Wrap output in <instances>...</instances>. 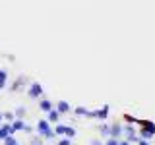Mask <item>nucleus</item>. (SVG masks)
Listing matches in <instances>:
<instances>
[{
	"label": "nucleus",
	"instance_id": "nucleus-26",
	"mask_svg": "<svg viewBox=\"0 0 155 145\" xmlns=\"http://www.w3.org/2000/svg\"><path fill=\"white\" fill-rule=\"evenodd\" d=\"M118 145H130V141H120Z\"/></svg>",
	"mask_w": 155,
	"mask_h": 145
},
{
	"label": "nucleus",
	"instance_id": "nucleus-23",
	"mask_svg": "<svg viewBox=\"0 0 155 145\" xmlns=\"http://www.w3.org/2000/svg\"><path fill=\"white\" fill-rule=\"evenodd\" d=\"M138 141H140V145H149L147 139H140V137H138Z\"/></svg>",
	"mask_w": 155,
	"mask_h": 145
},
{
	"label": "nucleus",
	"instance_id": "nucleus-4",
	"mask_svg": "<svg viewBox=\"0 0 155 145\" xmlns=\"http://www.w3.org/2000/svg\"><path fill=\"white\" fill-rule=\"evenodd\" d=\"M12 134H14V130H12L10 124H0V139H6L8 135H12Z\"/></svg>",
	"mask_w": 155,
	"mask_h": 145
},
{
	"label": "nucleus",
	"instance_id": "nucleus-3",
	"mask_svg": "<svg viewBox=\"0 0 155 145\" xmlns=\"http://www.w3.org/2000/svg\"><path fill=\"white\" fill-rule=\"evenodd\" d=\"M27 95L31 97V99H41V95H43V85L37 83V81H33V83L29 85V89H27Z\"/></svg>",
	"mask_w": 155,
	"mask_h": 145
},
{
	"label": "nucleus",
	"instance_id": "nucleus-22",
	"mask_svg": "<svg viewBox=\"0 0 155 145\" xmlns=\"http://www.w3.org/2000/svg\"><path fill=\"white\" fill-rule=\"evenodd\" d=\"M124 120H128V122H138V120H136L134 116H130V114H126V116H124Z\"/></svg>",
	"mask_w": 155,
	"mask_h": 145
},
{
	"label": "nucleus",
	"instance_id": "nucleus-10",
	"mask_svg": "<svg viewBox=\"0 0 155 145\" xmlns=\"http://www.w3.org/2000/svg\"><path fill=\"white\" fill-rule=\"evenodd\" d=\"M10 126H12V130H14V132H19V130H25V122H23L21 118H16V120H14V122L10 124Z\"/></svg>",
	"mask_w": 155,
	"mask_h": 145
},
{
	"label": "nucleus",
	"instance_id": "nucleus-9",
	"mask_svg": "<svg viewBox=\"0 0 155 145\" xmlns=\"http://www.w3.org/2000/svg\"><path fill=\"white\" fill-rule=\"evenodd\" d=\"M47 114H48V118H47V120H48V122H51V124H56V122H58V118H60V112H58L56 108L48 110Z\"/></svg>",
	"mask_w": 155,
	"mask_h": 145
},
{
	"label": "nucleus",
	"instance_id": "nucleus-28",
	"mask_svg": "<svg viewBox=\"0 0 155 145\" xmlns=\"http://www.w3.org/2000/svg\"><path fill=\"white\" fill-rule=\"evenodd\" d=\"M16 145H18V143H16Z\"/></svg>",
	"mask_w": 155,
	"mask_h": 145
},
{
	"label": "nucleus",
	"instance_id": "nucleus-5",
	"mask_svg": "<svg viewBox=\"0 0 155 145\" xmlns=\"http://www.w3.org/2000/svg\"><path fill=\"white\" fill-rule=\"evenodd\" d=\"M122 132L126 134V141H138V137H136V134H134V126H124V130Z\"/></svg>",
	"mask_w": 155,
	"mask_h": 145
},
{
	"label": "nucleus",
	"instance_id": "nucleus-19",
	"mask_svg": "<svg viewBox=\"0 0 155 145\" xmlns=\"http://www.w3.org/2000/svg\"><path fill=\"white\" fill-rule=\"evenodd\" d=\"M14 114H16L18 118H23V114H25V108H23V106H19V108H18V110H16Z\"/></svg>",
	"mask_w": 155,
	"mask_h": 145
},
{
	"label": "nucleus",
	"instance_id": "nucleus-13",
	"mask_svg": "<svg viewBox=\"0 0 155 145\" xmlns=\"http://www.w3.org/2000/svg\"><path fill=\"white\" fill-rule=\"evenodd\" d=\"M23 83H27V77H23V76H21V77H18V81L12 85V91H18V89H19V87H21Z\"/></svg>",
	"mask_w": 155,
	"mask_h": 145
},
{
	"label": "nucleus",
	"instance_id": "nucleus-15",
	"mask_svg": "<svg viewBox=\"0 0 155 145\" xmlns=\"http://www.w3.org/2000/svg\"><path fill=\"white\" fill-rule=\"evenodd\" d=\"M76 114H80V116H89V110L87 108H84V106H78V108L74 110Z\"/></svg>",
	"mask_w": 155,
	"mask_h": 145
},
{
	"label": "nucleus",
	"instance_id": "nucleus-25",
	"mask_svg": "<svg viewBox=\"0 0 155 145\" xmlns=\"http://www.w3.org/2000/svg\"><path fill=\"white\" fill-rule=\"evenodd\" d=\"M91 145H103L101 141H97V139H93V141H91Z\"/></svg>",
	"mask_w": 155,
	"mask_h": 145
},
{
	"label": "nucleus",
	"instance_id": "nucleus-6",
	"mask_svg": "<svg viewBox=\"0 0 155 145\" xmlns=\"http://www.w3.org/2000/svg\"><path fill=\"white\" fill-rule=\"evenodd\" d=\"M120 134H122V126L120 124H113L109 128V137H118Z\"/></svg>",
	"mask_w": 155,
	"mask_h": 145
},
{
	"label": "nucleus",
	"instance_id": "nucleus-12",
	"mask_svg": "<svg viewBox=\"0 0 155 145\" xmlns=\"http://www.w3.org/2000/svg\"><path fill=\"white\" fill-rule=\"evenodd\" d=\"M6 83H8V72L6 70H0V91L6 87Z\"/></svg>",
	"mask_w": 155,
	"mask_h": 145
},
{
	"label": "nucleus",
	"instance_id": "nucleus-16",
	"mask_svg": "<svg viewBox=\"0 0 155 145\" xmlns=\"http://www.w3.org/2000/svg\"><path fill=\"white\" fill-rule=\"evenodd\" d=\"M99 132L105 135V137H109V126L107 124H103V126H99Z\"/></svg>",
	"mask_w": 155,
	"mask_h": 145
},
{
	"label": "nucleus",
	"instance_id": "nucleus-8",
	"mask_svg": "<svg viewBox=\"0 0 155 145\" xmlns=\"http://www.w3.org/2000/svg\"><path fill=\"white\" fill-rule=\"evenodd\" d=\"M39 108H41L43 112H48V110H52L54 106H52V103H51V101H47V99H41V101H39Z\"/></svg>",
	"mask_w": 155,
	"mask_h": 145
},
{
	"label": "nucleus",
	"instance_id": "nucleus-27",
	"mask_svg": "<svg viewBox=\"0 0 155 145\" xmlns=\"http://www.w3.org/2000/svg\"><path fill=\"white\" fill-rule=\"evenodd\" d=\"M2 120H4V118H2V114H0V124H2Z\"/></svg>",
	"mask_w": 155,
	"mask_h": 145
},
{
	"label": "nucleus",
	"instance_id": "nucleus-20",
	"mask_svg": "<svg viewBox=\"0 0 155 145\" xmlns=\"http://www.w3.org/2000/svg\"><path fill=\"white\" fill-rule=\"evenodd\" d=\"M4 143H6V145H16V139H14L12 135H8V137L4 139Z\"/></svg>",
	"mask_w": 155,
	"mask_h": 145
},
{
	"label": "nucleus",
	"instance_id": "nucleus-2",
	"mask_svg": "<svg viewBox=\"0 0 155 145\" xmlns=\"http://www.w3.org/2000/svg\"><path fill=\"white\" fill-rule=\"evenodd\" d=\"M37 132L41 134V137H47V139L54 137V132L51 130V122H48V120H39L37 122Z\"/></svg>",
	"mask_w": 155,
	"mask_h": 145
},
{
	"label": "nucleus",
	"instance_id": "nucleus-21",
	"mask_svg": "<svg viewBox=\"0 0 155 145\" xmlns=\"http://www.w3.org/2000/svg\"><path fill=\"white\" fill-rule=\"evenodd\" d=\"M58 145H72V139H70V137H66V139H60V141H58Z\"/></svg>",
	"mask_w": 155,
	"mask_h": 145
},
{
	"label": "nucleus",
	"instance_id": "nucleus-17",
	"mask_svg": "<svg viewBox=\"0 0 155 145\" xmlns=\"http://www.w3.org/2000/svg\"><path fill=\"white\" fill-rule=\"evenodd\" d=\"M2 118H6V120H10V122H14V120H16V114H14V112H6V114H2Z\"/></svg>",
	"mask_w": 155,
	"mask_h": 145
},
{
	"label": "nucleus",
	"instance_id": "nucleus-18",
	"mask_svg": "<svg viewBox=\"0 0 155 145\" xmlns=\"http://www.w3.org/2000/svg\"><path fill=\"white\" fill-rule=\"evenodd\" d=\"M118 143H120V141H118L116 137H109V139L105 141V145H118Z\"/></svg>",
	"mask_w": 155,
	"mask_h": 145
},
{
	"label": "nucleus",
	"instance_id": "nucleus-14",
	"mask_svg": "<svg viewBox=\"0 0 155 145\" xmlns=\"http://www.w3.org/2000/svg\"><path fill=\"white\" fill-rule=\"evenodd\" d=\"M66 130H68V126H62V124H58L52 132H54V135H66Z\"/></svg>",
	"mask_w": 155,
	"mask_h": 145
},
{
	"label": "nucleus",
	"instance_id": "nucleus-24",
	"mask_svg": "<svg viewBox=\"0 0 155 145\" xmlns=\"http://www.w3.org/2000/svg\"><path fill=\"white\" fill-rule=\"evenodd\" d=\"M33 145H43V141H41V139L37 137V139H33Z\"/></svg>",
	"mask_w": 155,
	"mask_h": 145
},
{
	"label": "nucleus",
	"instance_id": "nucleus-7",
	"mask_svg": "<svg viewBox=\"0 0 155 145\" xmlns=\"http://www.w3.org/2000/svg\"><path fill=\"white\" fill-rule=\"evenodd\" d=\"M70 108H72V106L68 105L66 101H58V103H56V110H58L60 114H66V112H70Z\"/></svg>",
	"mask_w": 155,
	"mask_h": 145
},
{
	"label": "nucleus",
	"instance_id": "nucleus-1",
	"mask_svg": "<svg viewBox=\"0 0 155 145\" xmlns=\"http://www.w3.org/2000/svg\"><path fill=\"white\" fill-rule=\"evenodd\" d=\"M140 124V135H142L143 139H149V137H153L155 135V124L153 122H149V120H143V122H138Z\"/></svg>",
	"mask_w": 155,
	"mask_h": 145
},
{
	"label": "nucleus",
	"instance_id": "nucleus-11",
	"mask_svg": "<svg viewBox=\"0 0 155 145\" xmlns=\"http://www.w3.org/2000/svg\"><path fill=\"white\" fill-rule=\"evenodd\" d=\"M107 116H109V105H105L101 110H95V118H101V120H105Z\"/></svg>",
	"mask_w": 155,
	"mask_h": 145
}]
</instances>
